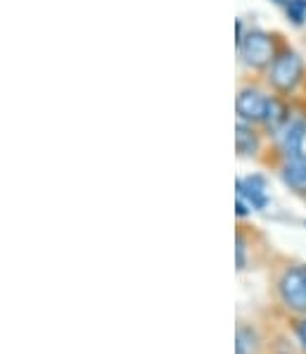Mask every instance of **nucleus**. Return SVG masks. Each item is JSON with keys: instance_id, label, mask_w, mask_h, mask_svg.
<instances>
[{"instance_id": "3", "label": "nucleus", "mask_w": 306, "mask_h": 354, "mask_svg": "<svg viewBox=\"0 0 306 354\" xmlns=\"http://www.w3.org/2000/svg\"><path fill=\"white\" fill-rule=\"evenodd\" d=\"M271 93L256 81H247L238 88V95H235V114L238 119L249 124H261L266 114V105H269Z\"/></svg>"}, {"instance_id": "6", "label": "nucleus", "mask_w": 306, "mask_h": 354, "mask_svg": "<svg viewBox=\"0 0 306 354\" xmlns=\"http://www.w3.org/2000/svg\"><path fill=\"white\" fill-rule=\"evenodd\" d=\"M276 140V150L283 157H292V155H302L306 152V117H297L294 114L292 122L280 131V136Z\"/></svg>"}, {"instance_id": "5", "label": "nucleus", "mask_w": 306, "mask_h": 354, "mask_svg": "<svg viewBox=\"0 0 306 354\" xmlns=\"http://www.w3.org/2000/svg\"><path fill=\"white\" fill-rule=\"evenodd\" d=\"M292 97H285V95H278V93H271L269 97V105H266V114H264V122L259 124L261 131L273 140L280 136V131L292 122L294 117V110H292Z\"/></svg>"}, {"instance_id": "17", "label": "nucleus", "mask_w": 306, "mask_h": 354, "mask_svg": "<svg viewBox=\"0 0 306 354\" xmlns=\"http://www.w3.org/2000/svg\"><path fill=\"white\" fill-rule=\"evenodd\" d=\"M304 226H306V221H304Z\"/></svg>"}, {"instance_id": "13", "label": "nucleus", "mask_w": 306, "mask_h": 354, "mask_svg": "<svg viewBox=\"0 0 306 354\" xmlns=\"http://www.w3.org/2000/svg\"><path fill=\"white\" fill-rule=\"evenodd\" d=\"M252 205L247 203L245 198H240V195H235V214L240 216V219H245V216H249L252 214Z\"/></svg>"}, {"instance_id": "12", "label": "nucleus", "mask_w": 306, "mask_h": 354, "mask_svg": "<svg viewBox=\"0 0 306 354\" xmlns=\"http://www.w3.org/2000/svg\"><path fill=\"white\" fill-rule=\"evenodd\" d=\"M235 254H238V271H242L247 266V243H245V236L238 233V248H235Z\"/></svg>"}, {"instance_id": "10", "label": "nucleus", "mask_w": 306, "mask_h": 354, "mask_svg": "<svg viewBox=\"0 0 306 354\" xmlns=\"http://www.w3.org/2000/svg\"><path fill=\"white\" fill-rule=\"evenodd\" d=\"M259 333L252 326H238V333H235V354H256L259 352Z\"/></svg>"}, {"instance_id": "16", "label": "nucleus", "mask_w": 306, "mask_h": 354, "mask_svg": "<svg viewBox=\"0 0 306 354\" xmlns=\"http://www.w3.org/2000/svg\"><path fill=\"white\" fill-rule=\"evenodd\" d=\"M271 3H273V5H278V8H285L287 0H271Z\"/></svg>"}, {"instance_id": "9", "label": "nucleus", "mask_w": 306, "mask_h": 354, "mask_svg": "<svg viewBox=\"0 0 306 354\" xmlns=\"http://www.w3.org/2000/svg\"><path fill=\"white\" fill-rule=\"evenodd\" d=\"M283 183L297 195H306V152L292 157H283L278 165Z\"/></svg>"}, {"instance_id": "14", "label": "nucleus", "mask_w": 306, "mask_h": 354, "mask_svg": "<svg viewBox=\"0 0 306 354\" xmlns=\"http://www.w3.org/2000/svg\"><path fill=\"white\" fill-rule=\"evenodd\" d=\"M294 335H297V342L302 345V350L306 352V317L299 319L297 324H294Z\"/></svg>"}, {"instance_id": "2", "label": "nucleus", "mask_w": 306, "mask_h": 354, "mask_svg": "<svg viewBox=\"0 0 306 354\" xmlns=\"http://www.w3.org/2000/svg\"><path fill=\"white\" fill-rule=\"evenodd\" d=\"M283 48V41L278 34L266 29H247L242 43L235 50L242 62V67L247 72L254 74H266V69L271 67V62L276 59L278 50Z\"/></svg>"}, {"instance_id": "1", "label": "nucleus", "mask_w": 306, "mask_h": 354, "mask_svg": "<svg viewBox=\"0 0 306 354\" xmlns=\"http://www.w3.org/2000/svg\"><path fill=\"white\" fill-rule=\"evenodd\" d=\"M264 84L271 88V93L294 97L306 84V62L294 48L283 43L276 59L264 74Z\"/></svg>"}, {"instance_id": "8", "label": "nucleus", "mask_w": 306, "mask_h": 354, "mask_svg": "<svg viewBox=\"0 0 306 354\" xmlns=\"http://www.w3.org/2000/svg\"><path fill=\"white\" fill-rule=\"evenodd\" d=\"M235 195L245 198L252 209L261 212L269 207V181L264 174H249V176H240L235 181Z\"/></svg>"}, {"instance_id": "11", "label": "nucleus", "mask_w": 306, "mask_h": 354, "mask_svg": "<svg viewBox=\"0 0 306 354\" xmlns=\"http://www.w3.org/2000/svg\"><path fill=\"white\" fill-rule=\"evenodd\" d=\"M283 10H285V17L292 26L306 24V0H287Z\"/></svg>"}, {"instance_id": "4", "label": "nucleus", "mask_w": 306, "mask_h": 354, "mask_svg": "<svg viewBox=\"0 0 306 354\" xmlns=\"http://www.w3.org/2000/svg\"><path fill=\"white\" fill-rule=\"evenodd\" d=\"M278 295L289 312L306 314V264H294L283 271L278 281Z\"/></svg>"}, {"instance_id": "15", "label": "nucleus", "mask_w": 306, "mask_h": 354, "mask_svg": "<svg viewBox=\"0 0 306 354\" xmlns=\"http://www.w3.org/2000/svg\"><path fill=\"white\" fill-rule=\"evenodd\" d=\"M245 34H247V29H245L242 19H235V48H238L240 43H242Z\"/></svg>"}, {"instance_id": "7", "label": "nucleus", "mask_w": 306, "mask_h": 354, "mask_svg": "<svg viewBox=\"0 0 306 354\" xmlns=\"http://www.w3.org/2000/svg\"><path fill=\"white\" fill-rule=\"evenodd\" d=\"M264 131H261L259 124H249L238 119L235 122V152L242 160H252V157L259 155L264 150Z\"/></svg>"}]
</instances>
